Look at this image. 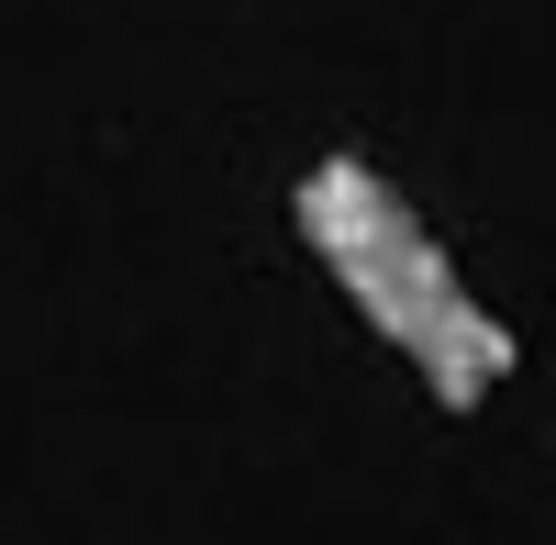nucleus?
Wrapping results in <instances>:
<instances>
[{"label": "nucleus", "instance_id": "1", "mask_svg": "<svg viewBox=\"0 0 556 545\" xmlns=\"http://www.w3.org/2000/svg\"><path fill=\"white\" fill-rule=\"evenodd\" d=\"M290 212H301V245L323 256V279L356 301V324L379 334L445 413H479V401L513 379V334L479 312V290L456 279V256L424 235V212L367 156H323L290 190Z\"/></svg>", "mask_w": 556, "mask_h": 545}]
</instances>
